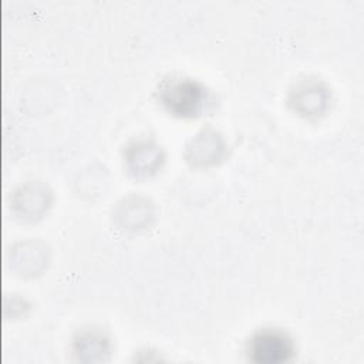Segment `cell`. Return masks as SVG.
Segmentation results:
<instances>
[{
    "label": "cell",
    "instance_id": "1",
    "mask_svg": "<svg viewBox=\"0 0 364 364\" xmlns=\"http://www.w3.org/2000/svg\"><path fill=\"white\" fill-rule=\"evenodd\" d=\"M164 108L179 118L199 115L208 102V90L198 80L183 75H172L161 81L156 91Z\"/></svg>",
    "mask_w": 364,
    "mask_h": 364
},
{
    "label": "cell",
    "instance_id": "2",
    "mask_svg": "<svg viewBox=\"0 0 364 364\" xmlns=\"http://www.w3.org/2000/svg\"><path fill=\"white\" fill-rule=\"evenodd\" d=\"M294 341L282 328L264 327L257 330L247 343V353L257 364H282L294 355Z\"/></svg>",
    "mask_w": 364,
    "mask_h": 364
},
{
    "label": "cell",
    "instance_id": "3",
    "mask_svg": "<svg viewBox=\"0 0 364 364\" xmlns=\"http://www.w3.org/2000/svg\"><path fill=\"white\" fill-rule=\"evenodd\" d=\"M290 108L304 118L321 117L330 102L328 87L316 77H304L297 80L287 97Z\"/></svg>",
    "mask_w": 364,
    "mask_h": 364
},
{
    "label": "cell",
    "instance_id": "4",
    "mask_svg": "<svg viewBox=\"0 0 364 364\" xmlns=\"http://www.w3.org/2000/svg\"><path fill=\"white\" fill-rule=\"evenodd\" d=\"M53 192L43 181H26L11 193V209L17 218L26 222L40 219L51 206Z\"/></svg>",
    "mask_w": 364,
    "mask_h": 364
},
{
    "label": "cell",
    "instance_id": "5",
    "mask_svg": "<svg viewBox=\"0 0 364 364\" xmlns=\"http://www.w3.org/2000/svg\"><path fill=\"white\" fill-rule=\"evenodd\" d=\"M185 159L195 168H208L218 164L226 154L223 135L208 125L199 129L185 145Z\"/></svg>",
    "mask_w": 364,
    "mask_h": 364
},
{
    "label": "cell",
    "instance_id": "6",
    "mask_svg": "<svg viewBox=\"0 0 364 364\" xmlns=\"http://www.w3.org/2000/svg\"><path fill=\"white\" fill-rule=\"evenodd\" d=\"M128 171L136 178H148L156 173L165 161L162 146L149 138H139L129 142L124 152Z\"/></svg>",
    "mask_w": 364,
    "mask_h": 364
},
{
    "label": "cell",
    "instance_id": "7",
    "mask_svg": "<svg viewBox=\"0 0 364 364\" xmlns=\"http://www.w3.org/2000/svg\"><path fill=\"white\" fill-rule=\"evenodd\" d=\"M155 215L154 203L141 193H129L121 198L112 209L115 225L127 232L142 230L151 225Z\"/></svg>",
    "mask_w": 364,
    "mask_h": 364
},
{
    "label": "cell",
    "instance_id": "8",
    "mask_svg": "<svg viewBox=\"0 0 364 364\" xmlns=\"http://www.w3.org/2000/svg\"><path fill=\"white\" fill-rule=\"evenodd\" d=\"M50 260L47 245L37 239H27L16 243L10 249V264L21 276H36L41 273Z\"/></svg>",
    "mask_w": 364,
    "mask_h": 364
},
{
    "label": "cell",
    "instance_id": "9",
    "mask_svg": "<svg viewBox=\"0 0 364 364\" xmlns=\"http://www.w3.org/2000/svg\"><path fill=\"white\" fill-rule=\"evenodd\" d=\"M111 338L97 327L82 328L73 338V354L77 361L102 363L111 357Z\"/></svg>",
    "mask_w": 364,
    "mask_h": 364
},
{
    "label": "cell",
    "instance_id": "10",
    "mask_svg": "<svg viewBox=\"0 0 364 364\" xmlns=\"http://www.w3.org/2000/svg\"><path fill=\"white\" fill-rule=\"evenodd\" d=\"M9 309L11 310V317L21 316L30 309V303L24 297L11 294L10 297L4 299V310H9Z\"/></svg>",
    "mask_w": 364,
    "mask_h": 364
}]
</instances>
